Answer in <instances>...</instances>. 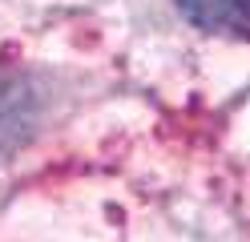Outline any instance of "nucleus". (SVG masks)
Returning <instances> with one entry per match:
<instances>
[{"mask_svg":"<svg viewBox=\"0 0 250 242\" xmlns=\"http://www.w3.org/2000/svg\"><path fill=\"white\" fill-rule=\"evenodd\" d=\"M174 4L190 24L206 32H234V37L250 32V0H174Z\"/></svg>","mask_w":250,"mask_h":242,"instance_id":"nucleus-1","label":"nucleus"}]
</instances>
